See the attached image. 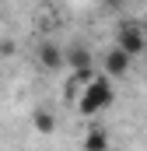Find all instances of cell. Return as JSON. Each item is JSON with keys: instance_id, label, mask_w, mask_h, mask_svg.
Returning <instances> with one entry per match:
<instances>
[{"instance_id": "52a82bcc", "label": "cell", "mask_w": 147, "mask_h": 151, "mask_svg": "<svg viewBox=\"0 0 147 151\" xmlns=\"http://www.w3.org/2000/svg\"><path fill=\"white\" fill-rule=\"evenodd\" d=\"M67 63H70L74 70H88V67H91V53H88L84 46H74L70 53H67Z\"/></svg>"}, {"instance_id": "5b68a950", "label": "cell", "mask_w": 147, "mask_h": 151, "mask_svg": "<svg viewBox=\"0 0 147 151\" xmlns=\"http://www.w3.org/2000/svg\"><path fill=\"white\" fill-rule=\"evenodd\" d=\"M105 148H109V134H105V127H91L88 137H84V151H105Z\"/></svg>"}, {"instance_id": "6da1fadb", "label": "cell", "mask_w": 147, "mask_h": 151, "mask_svg": "<svg viewBox=\"0 0 147 151\" xmlns=\"http://www.w3.org/2000/svg\"><path fill=\"white\" fill-rule=\"evenodd\" d=\"M112 102H116V88H112V81L105 74H98L84 91H81V99H77V113H81V116H98V113H105Z\"/></svg>"}, {"instance_id": "277c9868", "label": "cell", "mask_w": 147, "mask_h": 151, "mask_svg": "<svg viewBox=\"0 0 147 151\" xmlns=\"http://www.w3.org/2000/svg\"><path fill=\"white\" fill-rule=\"evenodd\" d=\"M39 63H42L46 70L60 67V63H63V53H60V46H53V42H42V46H39Z\"/></svg>"}, {"instance_id": "3957f363", "label": "cell", "mask_w": 147, "mask_h": 151, "mask_svg": "<svg viewBox=\"0 0 147 151\" xmlns=\"http://www.w3.org/2000/svg\"><path fill=\"white\" fill-rule=\"evenodd\" d=\"M130 63H133V60H130V56H126V53H123V49H116V46H112L109 53H105V56H102V70H105V77H123V74H130Z\"/></svg>"}, {"instance_id": "8992f818", "label": "cell", "mask_w": 147, "mask_h": 151, "mask_svg": "<svg viewBox=\"0 0 147 151\" xmlns=\"http://www.w3.org/2000/svg\"><path fill=\"white\" fill-rule=\"evenodd\" d=\"M32 123H35V130H39V134H46V137L56 130V116H53V113H46V109H35V113H32Z\"/></svg>"}, {"instance_id": "7a4b0ae2", "label": "cell", "mask_w": 147, "mask_h": 151, "mask_svg": "<svg viewBox=\"0 0 147 151\" xmlns=\"http://www.w3.org/2000/svg\"><path fill=\"white\" fill-rule=\"evenodd\" d=\"M116 49H123L130 60H133V56H140V53L147 49L144 28H140V25H133V21H123V25H119V32H116Z\"/></svg>"}]
</instances>
